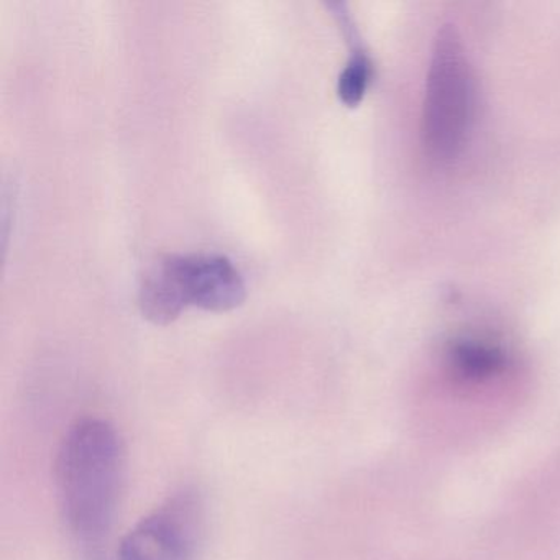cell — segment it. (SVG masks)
Returning <instances> with one entry per match:
<instances>
[{"label":"cell","instance_id":"cell-6","mask_svg":"<svg viewBox=\"0 0 560 560\" xmlns=\"http://www.w3.org/2000/svg\"><path fill=\"white\" fill-rule=\"evenodd\" d=\"M334 9V15L339 21L340 27L346 32L352 51L347 60L346 67L340 71L339 81H337V96L340 103L347 107H357L369 93L370 84L373 80V63L370 60L363 45L360 44L359 32L353 27L352 19L343 9L346 5H330Z\"/></svg>","mask_w":560,"mask_h":560},{"label":"cell","instance_id":"cell-3","mask_svg":"<svg viewBox=\"0 0 560 560\" xmlns=\"http://www.w3.org/2000/svg\"><path fill=\"white\" fill-rule=\"evenodd\" d=\"M245 294L244 278L228 257L166 255L142 278L139 304L147 319L168 324L189 306L214 313L235 310Z\"/></svg>","mask_w":560,"mask_h":560},{"label":"cell","instance_id":"cell-1","mask_svg":"<svg viewBox=\"0 0 560 560\" xmlns=\"http://www.w3.org/2000/svg\"><path fill=\"white\" fill-rule=\"evenodd\" d=\"M58 500L78 560H109L126 477L122 439L110 422H74L58 448Z\"/></svg>","mask_w":560,"mask_h":560},{"label":"cell","instance_id":"cell-5","mask_svg":"<svg viewBox=\"0 0 560 560\" xmlns=\"http://www.w3.org/2000/svg\"><path fill=\"white\" fill-rule=\"evenodd\" d=\"M445 369L460 385H487L510 372L513 365L508 347L480 334H462L444 349Z\"/></svg>","mask_w":560,"mask_h":560},{"label":"cell","instance_id":"cell-2","mask_svg":"<svg viewBox=\"0 0 560 560\" xmlns=\"http://www.w3.org/2000/svg\"><path fill=\"white\" fill-rule=\"evenodd\" d=\"M477 114V84L464 42L454 25L435 37L422 103V143L439 163L462 155Z\"/></svg>","mask_w":560,"mask_h":560},{"label":"cell","instance_id":"cell-4","mask_svg":"<svg viewBox=\"0 0 560 560\" xmlns=\"http://www.w3.org/2000/svg\"><path fill=\"white\" fill-rule=\"evenodd\" d=\"M205 537V503L195 488L166 498L122 537L119 560H198Z\"/></svg>","mask_w":560,"mask_h":560}]
</instances>
